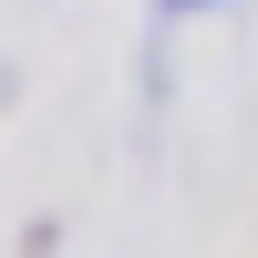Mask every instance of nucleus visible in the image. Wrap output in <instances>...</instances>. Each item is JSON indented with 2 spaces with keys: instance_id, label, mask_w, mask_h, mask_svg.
<instances>
[{
  "instance_id": "nucleus-1",
  "label": "nucleus",
  "mask_w": 258,
  "mask_h": 258,
  "mask_svg": "<svg viewBox=\"0 0 258 258\" xmlns=\"http://www.w3.org/2000/svg\"><path fill=\"white\" fill-rule=\"evenodd\" d=\"M176 11H197V0H176Z\"/></svg>"
}]
</instances>
